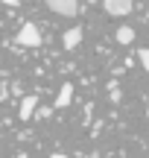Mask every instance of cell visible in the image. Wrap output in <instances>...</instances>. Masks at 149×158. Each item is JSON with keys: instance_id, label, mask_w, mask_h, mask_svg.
I'll use <instances>...</instances> for the list:
<instances>
[{"instance_id": "6da1fadb", "label": "cell", "mask_w": 149, "mask_h": 158, "mask_svg": "<svg viewBox=\"0 0 149 158\" xmlns=\"http://www.w3.org/2000/svg\"><path fill=\"white\" fill-rule=\"evenodd\" d=\"M15 41H18L21 47H38V44H41V29L35 27V23H23V27L18 29Z\"/></svg>"}, {"instance_id": "7a4b0ae2", "label": "cell", "mask_w": 149, "mask_h": 158, "mask_svg": "<svg viewBox=\"0 0 149 158\" xmlns=\"http://www.w3.org/2000/svg\"><path fill=\"white\" fill-rule=\"evenodd\" d=\"M47 9H53L56 15H64V18H76L79 0H47Z\"/></svg>"}, {"instance_id": "3957f363", "label": "cell", "mask_w": 149, "mask_h": 158, "mask_svg": "<svg viewBox=\"0 0 149 158\" xmlns=\"http://www.w3.org/2000/svg\"><path fill=\"white\" fill-rule=\"evenodd\" d=\"M103 9L114 18H123L132 12V0H103Z\"/></svg>"}, {"instance_id": "277c9868", "label": "cell", "mask_w": 149, "mask_h": 158, "mask_svg": "<svg viewBox=\"0 0 149 158\" xmlns=\"http://www.w3.org/2000/svg\"><path fill=\"white\" fill-rule=\"evenodd\" d=\"M79 41H82V29H79V27H70L67 32L62 35V44H64V50H76V47H79Z\"/></svg>"}, {"instance_id": "5b68a950", "label": "cell", "mask_w": 149, "mask_h": 158, "mask_svg": "<svg viewBox=\"0 0 149 158\" xmlns=\"http://www.w3.org/2000/svg\"><path fill=\"white\" fill-rule=\"evenodd\" d=\"M35 106H38V100H35L32 94H26V97H23V100H21V111H18V114H21V120H29V117H32Z\"/></svg>"}, {"instance_id": "8992f818", "label": "cell", "mask_w": 149, "mask_h": 158, "mask_svg": "<svg viewBox=\"0 0 149 158\" xmlns=\"http://www.w3.org/2000/svg\"><path fill=\"white\" fill-rule=\"evenodd\" d=\"M70 100H73V85H62V91H58V97H56V108L70 106Z\"/></svg>"}, {"instance_id": "52a82bcc", "label": "cell", "mask_w": 149, "mask_h": 158, "mask_svg": "<svg viewBox=\"0 0 149 158\" xmlns=\"http://www.w3.org/2000/svg\"><path fill=\"white\" fill-rule=\"evenodd\" d=\"M117 41H120V44H132L135 41V29L132 27H120L117 29Z\"/></svg>"}, {"instance_id": "ba28073f", "label": "cell", "mask_w": 149, "mask_h": 158, "mask_svg": "<svg viewBox=\"0 0 149 158\" xmlns=\"http://www.w3.org/2000/svg\"><path fill=\"white\" fill-rule=\"evenodd\" d=\"M138 59H140V64H143V70L149 73V47H143V50H138Z\"/></svg>"}, {"instance_id": "9c48e42d", "label": "cell", "mask_w": 149, "mask_h": 158, "mask_svg": "<svg viewBox=\"0 0 149 158\" xmlns=\"http://www.w3.org/2000/svg\"><path fill=\"white\" fill-rule=\"evenodd\" d=\"M3 3H6V6H18L21 0H3Z\"/></svg>"}, {"instance_id": "30bf717a", "label": "cell", "mask_w": 149, "mask_h": 158, "mask_svg": "<svg viewBox=\"0 0 149 158\" xmlns=\"http://www.w3.org/2000/svg\"><path fill=\"white\" fill-rule=\"evenodd\" d=\"M50 158H70V155H62V152H56V155H50Z\"/></svg>"}, {"instance_id": "8fae6325", "label": "cell", "mask_w": 149, "mask_h": 158, "mask_svg": "<svg viewBox=\"0 0 149 158\" xmlns=\"http://www.w3.org/2000/svg\"><path fill=\"white\" fill-rule=\"evenodd\" d=\"M146 117H149V102H146Z\"/></svg>"}, {"instance_id": "7c38bea8", "label": "cell", "mask_w": 149, "mask_h": 158, "mask_svg": "<svg viewBox=\"0 0 149 158\" xmlns=\"http://www.w3.org/2000/svg\"><path fill=\"white\" fill-rule=\"evenodd\" d=\"M15 158H26V155H15Z\"/></svg>"}, {"instance_id": "4fadbf2b", "label": "cell", "mask_w": 149, "mask_h": 158, "mask_svg": "<svg viewBox=\"0 0 149 158\" xmlns=\"http://www.w3.org/2000/svg\"><path fill=\"white\" fill-rule=\"evenodd\" d=\"M146 18H149V15H146Z\"/></svg>"}]
</instances>
